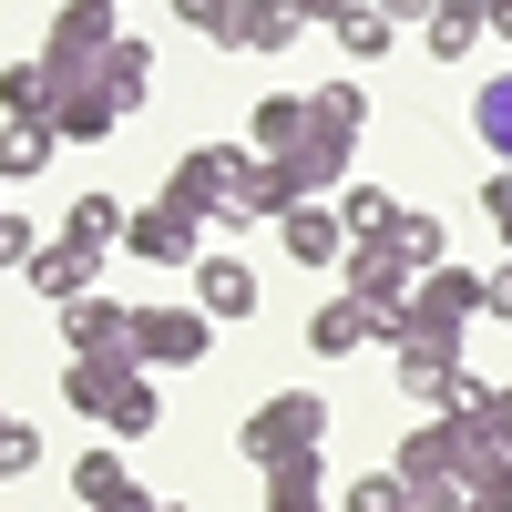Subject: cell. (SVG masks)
<instances>
[{
    "instance_id": "obj_34",
    "label": "cell",
    "mask_w": 512,
    "mask_h": 512,
    "mask_svg": "<svg viewBox=\"0 0 512 512\" xmlns=\"http://www.w3.org/2000/svg\"><path fill=\"white\" fill-rule=\"evenodd\" d=\"M472 512H512V461H492V472L472 482Z\"/></svg>"
},
{
    "instance_id": "obj_28",
    "label": "cell",
    "mask_w": 512,
    "mask_h": 512,
    "mask_svg": "<svg viewBox=\"0 0 512 512\" xmlns=\"http://www.w3.org/2000/svg\"><path fill=\"white\" fill-rule=\"evenodd\" d=\"M113 482H134V472H123V451H103V441H93V451L72 461V492H82V502H103Z\"/></svg>"
},
{
    "instance_id": "obj_8",
    "label": "cell",
    "mask_w": 512,
    "mask_h": 512,
    "mask_svg": "<svg viewBox=\"0 0 512 512\" xmlns=\"http://www.w3.org/2000/svg\"><path fill=\"white\" fill-rule=\"evenodd\" d=\"M338 277H349V297H369V308H400L420 267L400 256V236H349V256H338Z\"/></svg>"
},
{
    "instance_id": "obj_29",
    "label": "cell",
    "mask_w": 512,
    "mask_h": 512,
    "mask_svg": "<svg viewBox=\"0 0 512 512\" xmlns=\"http://www.w3.org/2000/svg\"><path fill=\"white\" fill-rule=\"evenodd\" d=\"M420 31H431V52H441V62H461V52L482 41V11H431Z\"/></svg>"
},
{
    "instance_id": "obj_2",
    "label": "cell",
    "mask_w": 512,
    "mask_h": 512,
    "mask_svg": "<svg viewBox=\"0 0 512 512\" xmlns=\"http://www.w3.org/2000/svg\"><path fill=\"white\" fill-rule=\"evenodd\" d=\"M318 441H328V400L318 390H277L267 410H246V431H236V451L256 461V472H277V461L318 451Z\"/></svg>"
},
{
    "instance_id": "obj_15",
    "label": "cell",
    "mask_w": 512,
    "mask_h": 512,
    "mask_svg": "<svg viewBox=\"0 0 512 512\" xmlns=\"http://www.w3.org/2000/svg\"><path fill=\"white\" fill-rule=\"evenodd\" d=\"M195 308H205V318H246V308H256L246 256H195Z\"/></svg>"
},
{
    "instance_id": "obj_23",
    "label": "cell",
    "mask_w": 512,
    "mask_h": 512,
    "mask_svg": "<svg viewBox=\"0 0 512 512\" xmlns=\"http://www.w3.org/2000/svg\"><path fill=\"white\" fill-rule=\"evenodd\" d=\"M308 123H328V134H369V93H359V82H318V93H308Z\"/></svg>"
},
{
    "instance_id": "obj_39",
    "label": "cell",
    "mask_w": 512,
    "mask_h": 512,
    "mask_svg": "<svg viewBox=\"0 0 512 512\" xmlns=\"http://www.w3.org/2000/svg\"><path fill=\"white\" fill-rule=\"evenodd\" d=\"M82 512H154V502H144V482H113L103 502H82Z\"/></svg>"
},
{
    "instance_id": "obj_41",
    "label": "cell",
    "mask_w": 512,
    "mask_h": 512,
    "mask_svg": "<svg viewBox=\"0 0 512 512\" xmlns=\"http://www.w3.org/2000/svg\"><path fill=\"white\" fill-rule=\"evenodd\" d=\"M379 11H390V21H431V0H379Z\"/></svg>"
},
{
    "instance_id": "obj_3",
    "label": "cell",
    "mask_w": 512,
    "mask_h": 512,
    "mask_svg": "<svg viewBox=\"0 0 512 512\" xmlns=\"http://www.w3.org/2000/svg\"><path fill=\"white\" fill-rule=\"evenodd\" d=\"M216 349V318L205 308H134V359L144 369H195Z\"/></svg>"
},
{
    "instance_id": "obj_36",
    "label": "cell",
    "mask_w": 512,
    "mask_h": 512,
    "mask_svg": "<svg viewBox=\"0 0 512 512\" xmlns=\"http://www.w3.org/2000/svg\"><path fill=\"white\" fill-rule=\"evenodd\" d=\"M482 216H492V226H502V246H512V164H502V175L482 185Z\"/></svg>"
},
{
    "instance_id": "obj_42",
    "label": "cell",
    "mask_w": 512,
    "mask_h": 512,
    "mask_svg": "<svg viewBox=\"0 0 512 512\" xmlns=\"http://www.w3.org/2000/svg\"><path fill=\"white\" fill-rule=\"evenodd\" d=\"M338 11H349V0H297V21H338Z\"/></svg>"
},
{
    "instance_id": "obj_43",
    "label": "cell",
    "mask_w": 512,
    "mask_h": 512,
    "mask_svg": "<svg viewBox=\"0 0 512 512\" xmlns=\"http://www.w3.org/2000/svg\"><path fill=\"white\" fill-rule=\"evenodd\" d=\"M431 11H482V0H431Z\"/></svg>"
},
{
    "instance_id": "obj_12",
    "label": "cell",
    "mask_w": 512,
    "mask_h": 512,
    "mask_svg": "<svg viewBox=\"0 0 512 512\" xmlns=\"http://www.w3.org/2000/svg\"><path fill=\"white\" fill-rule=\"evenodd\" d=\"M93 420H103L113 441H144L154 420H164V400H154V369H144V359H134V369H113V390H103V410H93Z\"/></svg>"
},
{
    "instance_id": "obj_14",
    "label": "cell",
    "mask_w": 512,
    "mask_h": 512,
    "mask_svg": "<svg viewBox=\"0 0 512 512\" xmlns=\"http://www.w3.org/2000/svg\"><path fill=\"white\" fill-rule=\"evenodd\" d=\"M52 154H62V134H52L41 113H11V123H0V185H31Z\"/></svg>"
},
{
    "instance_id": "obj_5",
    "label": "cell",
    "mask_w": 512,
    "mask_h": 512,
    "mask_svg": "<svg viewBox=\"0 0 512 512\" xmlns=\"http://www.w3.org/2000/svg\"><path fill=\"white\" fill-rule=\"evenodd\" d=\"M113 123H123V93H113V82H103L93 62L62 72V93H52V134H62V144H103Z\"/></svg>"
},
{
    "instance_id": "obj_7",
    "label": "cell",
    "mask_w": 512,
    "mask_h": 512,
    "mask_svg": "<svg viewBox=\"0 0 512 512\" xmlns=\"http://www.w3.org/2000/svg\"><path fill=\"white\" fill-rule=\"evenodd\" d=\"M236 164H246V154H226V144H185V164L164 175V205H185V216L216 226V216H226V185H236Z\"/></svg>"
},
{
    "instance_id": "obj_18",
    "label": "cell",
    "mask_w": 512,
    "mask_h": 512,
    "mask_svg": "<svg viewBox=\"0 0 512 512\" xmlns=\"http://www.w3.org/2000/svg\"><path fill=\"white\" fill-rule=\"evenodd\" d=\"M267 512H328V461L318 451H297L267 472Z\"/></svg>"
},
{
    "instance_id": "obj_22",
    "label": "cell",
    "mask_w": 512,
    "mask_h": 512,
    "mask_svg": "<svg viewBox=\"0 0 512 512\" xmlns=\"http://www.w3.org/2000/svg\"><path fill=\"white\" fill-rule=\"evenodd\" d=\"M328 31H338V52H349V62H379V52H390V31H400V21L379 11V0H349V11H338Z\"/></svg>"
},
{
    "instance_id": "obj_10",
    "label": "cell",
    "mask_w": 512,
    "mask_h": 512,
    "mask_svg": "<svg viewBox=\"0 0 512 512\" xmlns=\"http://www.w3.org/2000/svg\"><path fill=\"white\" fill-rule=\"evenodd\" d=\"M277 246L297 256V267H338V256H349V226H338L328 195H297L287 216H277Z\"/></svg>"
},
{
    "instance_id": "obj_31",
    "label": "cell",
    "mask_w": 512,
    "mask_h": 512,
    "mask_svg": "<svg viewBox=\"0 0 512 512\" xmlns=\"http://www.w3.org/2000/svg\"><path fill=\"white\" fill-rule=\"evenodd\" d=\"M400 256H410V267H441V216H410V205H400Z\"/></svg>"
},
{
    "instance_id": "obj_6",
    "label": "cell",
    "mask_w": 512,
    "mask_h": 512,
    "mask_svg": "<svg viewBox=\"0 0 512 512\" xmlns=\"http://www.w3.org/2000/svg\"><path fill=\"white\" fill-rule=\"evenodd\" d=\"M123 246L144 256V267H195L205 256V216H185V205H144V216H123Z\"/></svg>"
},
{
    "instance_id": "obj_35",
    "label": "cell",
    "mask_w": 512,
    "mask_h": 512,
    "mask_svg": "<svg viewBox=\"0 0 512 512\" xmlns=\"http://www.w3.org/2000/svg\"><path fill=\"white\" fill-rule=\"evenodd\" d=\"M31 246H41V236H31L21 216H0V277H11V267H31Z\"/></svg>"
},
{
    "instance_id": "obj_9",
    "label": "cell",
    "mask_w": 512,
    "mask_h": 512,
    "mask_svg": "<svg viewBox=\"0 0 512 512\" xmlns=\"http://www.w3.org/2000/svg\"><path fill=\"white\" fill-rule=\"evenodd\" d=\"M62 328H72V359H113V349H134V308H123V297H103V287L62 297Z\"/></svg>"
},
{
    "instance_id": "obj_40",
    "label": "cell",
    "mask_w": 512,
    "mask_h": 512,
    "mask_svg": "<svg viewBox=\"0 0 512 512\" xmlns=\"http://www.w3.org/2000/svg\"><path fill=\"white\" fill-rule=\"evenodd\" d=\"M482 31H492V41H512V0H482Z\"/></svg>"
},
{
    "instance_id": "obj_25",
    "label": "cell",
    "mask_w": 512,
    "mask_h": 512,
    "mask_svg": "<svg viewBox=\"0 0 512 512\" xmlns=\"http://www.w3.org/2000/svg\"><path fill=\"white\" fill-rule=\"evenodd\" d=\"M93 72H103V82H113V93H123V113H134V103L154 93V52H144V41H113V52H103Z\"/></svg>"
},
{
    "instance_id": "obj_17",
    "label": "cell",
    "mask_w": 512,
    "mask_h": 512,
    "mask_svg": "<svg viewBox=\"0 0 512 512\" xmlns=\"http://www.w3.org/2000/svg\"><path fill=\"white\" fill-rule=\"evenodd\" d=\"M308 349H318V359H349V349H369V297H349V287H338L328 308L308 318Z\"/></svg>"
},
{
    "instance_id": "obj_24",
    "label": "cell",
    "mask_w": 512,
    "mask_h": 512,
    "mask_svg": "<svg viewBox=\"0 0 512 512\" xmlns=\"http://www.w3.org/2000/svg\"><path fill=\"white\" fill-rule=\"evenodd\" d=\"M472 134H482V144L512 164V72H492L482 93H472Z\"/></svg>"
},
{
    "instance_id": "obj_11",
    "label": "cell",
    "mask_w": 512,
    "mask_h": 512,
    "mask_svg": "<svg viewBox=\"0 0 512 512\" xmlns=\"http://www.w3.org/2000/svg\"><path fill=\"white\" fill-rule=\"evenodd\" d=\"M226 52H287L297 41V0H226Z\"/></svg>"
},
{
    "instance_id": "obj_21",
    "label": "cell",
    "mask_w": 512,
    "mask_h": 512,
    "mask_svg": "<svg viewBox=\"0 0 512 512\" xmlns=\"http://www.w3.org/2000/svg\"><path fill=\"white\" fill-rule=\"evenodd\" d=\"M62 236H72L82 256H93V267H103V246H123V205H113V195H72Z\"/></svg>"
},
{
    "instance_id": "obj_33",
    "label": "cell",
    "mask_w": 512,
    "mask_h": 512,
    "mask_svg": "<svg viewBox=\"0 0 512 512\" xmlns=\"http://www.w3.org/2000/svg\"><path fill=\"white\" fill-rule=\"evenodd\" d=\"M472 410H482V431L512 451V390H492V379H482V400H472Z\"/></svg>"
},
{
    "instance_id": "obj_32",
    "label": "cell",
    "mask_w": 512,
    "mask_h": 512,
    "mask_svg": "<svg viewBox=\"0 0 512 512\" xmlns=\"http://www.w3.org/2000/svg\"><path fill=\"white\" fill-rule=\"evenodd\" d=\"M349 512H410L400 502V472H349Z\"/></svg>"
},
{
    "instance_id": "obj_13",
    "label": "cell",
    "mask_w": 512,
    "mask_h": 512,
    "mask_svg": "<svg viewBox=\"0 0 512 512\" xmlns=\"http://www.w3.org/2000/svg\"><path fill=\"white\" fill-rule=\"evenodd\" d=\"M287 175H297V195H328V185H349V134H328V123H308V134H297L287 154Z\"/></svg>"
},
{
    "instance_id": "obj_26",
    "label": "cell",
    "mask_w": 512,
    "mask_h": 512,
    "mask_svg": "<svg viewBox=\"0 0 512 512\" xmlns=\"http://www.w3.org/2000/svg\"><path fill=\"white\" fill-rule=\"evenodd\" d=\"M400 502H410V512H472V482H451V472H400Z\"/></svg>"
},
{
    "instance_id": "obj_37",
    "label": "cell",
    "mask_w": 512,
    "mask_h": 512,
    "mask_svg": "<svg viewBox=\"0 0 512 512\" xmlns=\"http://www.w3.org/2000/svg\"><path fill=\"white\" fill-rule=\"evenodd\" d=\"M482 318H512V256H502V267L482 277Z\"/></svg>"
},
{
    "instance_id": "obj_19",
    "label": "cell",
    "mask_w": 512,
    "mask_h": 512,
    "mask_svg": "<svg viewBox=\"0 0 512 512\" xmlns=\"http://www.w3.org/2000/svg\"><path fill=\"white\" fill-rule=\"evenodd\" d=\"M52 93H62L52 52H41V62H0V113H41V123H52Z\"/></svg>"
},
{
    "instance_id": "obj_4",
    "label": "cell",
    "mask_w": 512,
    "mask_h": 512,
    "mask_svg": "<svg viewBox=\"0 0 512 512\" xmlns=\"http://www.w3.org/2000/svg\"><path fill=\"white\" fill-rule=\"evenodd\" d=\"M123 0H62L52 11V41H41V52H52V72H82V62H103L113 41H123Z\"/></svg>"
},
{
    "instance_id": "obj_38",
    "label": "cell",
    "mask_w": 512,
    "mask_h": 512,
    "mask_svg": "<svg viewBox=\"0 0 512 512\" xmlns=\"http://www.w3.org/2000/svg\"><path fill=\"white\" fill-rule=\"evenodd\" d=\"M175 21L185 31H226V0H175Z\"/></svg>"
},
{
    "instance_id": "obj_20",
    "label": "cell",
    "mask_w": 512,
    "mask_h": 512,
    "mask_svg": "<svg viewBox=\"0 0 512 512\" xmlns=\"http://www.w3.org/2000/svg\"><path fill=\"white\" fill-rule=\"evenodd\" d=\"M297 134H308V93H267V103L246 113V144H256V154H287Z\"/></svg>"
},
{
    "instance_id": "obj_30",
    "label": "cell",
    "mask_w": 512,
    "mask_h": 512,
    "mask_svg": "<svg viewBox=\"0 0 512 512\" xmlns=\"http://www.w3.org/2000/svg\"><path fill=\"white\" fill-rule=\"evenodd\" d=\"M31 461H41V431H31V420H11V410H0V482H21Z\"/></svg>"
},
{
    "instance_id": "obj_44",
    "label": "cell",
    "mask_w": 512,
    "mask_h": 512,
    "mask_svg": "<svg viewBox=\"0 0 512 512\" xmlns=\"http://www.w3.org/2000/svg\"><path fill=\"white\" fill-rule=\"evenodd\" d=\"M154 512H185V502H154Z\"/></svg>"
},
{
    "instance_id": "obj_1",
    "label": "cell",
    "mask_w": 512,
    "mask_h": 512,
    "mask_svg": "<svg viewBox=\"0 0 512 512\" xmlns=\"http://www.w3.org/2000/svg\"><path fill=\"white\" fill-rule=\"evenodd\" d=\"M472 318H482V277H472V267H451V256H441V267L410 277V338H420V349L461 359V328H472Z\"/></svg>"
},
{
    "instance_id": "obj_27",
    "label": "cell",
    "mask_w": 512,
    "mask_h": 512,
    "mask_svg": "<svg viewBox=\"0 0 512 512\" xmlns=\"http://www.w3.org/2000/svg\"><path fill=\"white\" fill-rule=\"evenodd\" d=\"M338 226H349V236H390V226H400V205L379 195V185H349V195H338Z\"/></svg>"
},
{
    "instance_id": "obj_16",
    "label": "cell",
    "mask_w": 512,
    "mask_h": 512,
    "mask_svg": "<svg viewBox=\"0 0 512 512\" xmlns=\"http://www.w3.org/2000/svg\"><path fill=\"white\" fill-rule=\"evenodd\" d=\"M41 297H82V287H103V267H93V256H82L72 236H52V246H31V267H21Z\"/></svg>"
}]
</instances>
